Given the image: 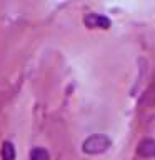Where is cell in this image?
<instances>
[{"instance_id": "277c9868", "label": "cell", "mask_w": 155, "mask_h": 160, "mask_svg": "<svg viewBox=\"0 0 155 160\" xmlns=\"http://www.w3.org/2000/svg\"><path fill=\"white\" fill-rule=\"evenodd\" d=\"M0 157H2V160H15V147L12 145V142H3L2 143Z\"/></svg>"}, {"instance_id": "7a4b0ae2", "label": "cell", "mask_w": 155, "mask_h": 160, "mask_svg": "<svg viewBox=\"0 0 155 160\" xmlns=\"http://www.w3.org/2000/svg\"><path fill=\"white\" fill-rule=\"evenodd\" d=\"M83 23L87 25L88 28H102V30H107L110 27V20L107 17H103V15H98V13H88V15H85Z\"/></svg>"}, {"instance_id": "5b68a950", "label": "cell", "mask_w": 155, "mask_h": 160, "mask_svg": "<svg viewBox=\"0 0 155 160\" xmlns=\"http://www.w3.org/2000/svg\"><path fill=\"white\" fill-rule=\"evenodd\" d=\"M48 158H50L48 152L43 148H40V147L33 148L32 152H30V160H48Z\"/></svg>"}, {"instance_id": "3957f363", "label": "cell", "mask_w": 155, "mask_h": 160, "mask_svg": "<svg viewBox=\"0 0 155 160\" xmlns=\"http://www.w3.org/2000/svg\"><path fill=\"white\" fill-rule=\"evenodd\" d=\"M137 153L140 157H147V158L155 157V140H152V138L142 140L137 147Z\"/></svg>"}, {"instance_id": "6da1fadb", "label": "cell", "mask_w": 155, "mask_h": 160, "mask_svg": "<svg viewBox=\"0 0 155 160\" xmlns=\"http://www.w3.org/2000/svg\"><path fill=\"white\" fill-rule=\"evenodd\" d=\"M112 145V140H110L107 135L103 133H95V135H90L88 138L83 140L82 143V150L88 155H98V153H103L107 152Z\"/></svg>"}]
</instances>
